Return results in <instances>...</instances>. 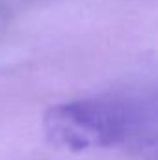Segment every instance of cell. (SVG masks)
Instances as JSON below:
<instances>
[{"mask_svg": "<svg viewBox=\"0 0 158 160\" xmlns=\"http://www.w3.org/2000/svg\"><path fill=\"white\" fill-rule=\"evenodd\" d=\"M128 128L125 108L104 101H71L52 106L45 114L48 140L71 151L117 145L126 138Z\"/></svg>", "mask_w": 158, "mask_h": 160, "instance_id": "1", "label": "cell"}]
</instances>
